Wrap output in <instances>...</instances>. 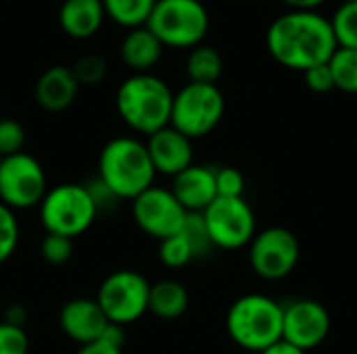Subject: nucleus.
<instances>
[{
	"label": "nucleus",
	"mask_w": 357,
	"mask_h": 354,
	"mask_svg": "<svg viewBox=\"0 0 357 354\" xmlns=\"http://www.w3.org/2000/svg\"><path fill=\"white\" fill-rule=\"evenodd\" d=\"M151 284L134 269H117L109 273L96 292V303L100 305L109 323L132 325L149 313Z\"/></svg>",
	"instance_id": "obj_8"
},
{
	"label": "nucleus",
	"mask_w": 357,
	"mask_h": 354,
	"mask_svg": "<svg viewBox=\"0 0 357 354\" xmlns=\"http://www.w3.org/2000/svg\"><path fill=\"white\" fill-rule=\"evenodd\" d=\"M59 325L69 340L86 346L102 338L109 319L96 298H71L59 313Z\"/></svg>",
	"instance_id": "obj_15"
},
{
	"label": "nucleus",
	"mask_w": 357,
	"mask_h": 354,
	"mask_svg": "<svg viewBox=\"0 0 357 354\" xmlns=\"http://www.w3.org/2000/svg\"><path fill=\"white\" fill-rule=\"evenodd\" d=\"M0 119H2V117H0Z\"/></svg>",
	"instance_id": "obj_43"
},
{
	"label": "nucleus",
	"mask_w": 357,
	"mask_h": 354,
	"mask_svg": "<svg viewBox=\"0 0 357 354\" xmlns=\"http://www.w3.org/2000/svg\"><path fill=\"white\" fill-rule=\"evenodd\" d=\"M343 2H357V0H343Z\"/></svg>",
	"instance_id": "obj_40"
},
{
	"label": "nucleus",
	"mask_w": 357,
	"mask_h": 354,
	"mask_svg": "<svg viewBox=\"0 0 357 354\" xmlns=\"http://www.w3.org/2000/svg\"><path fill=\"white\" fill-rule=\"evenodd\" d=\"M19 221L15 211L0 202V265L6 263L19 246Z\"/></svg>",
	"instance_id": "obj_28"
},
{
	"label": "nucleus",
	"mask_w": 357,
	"mask_h": 354,
	"mask_svg": "<svg viewBox=\"0 0 357 354\" xmlns=\"http://www.w3.org/2000/svg\"><path fill=\"white\" fill-rule=\"evenodd\" d=\"M146 27L169 48H195L209 31V10L201 0H157Z\"/></svg>",
	"instance_id": "obj_6"
},
{
	"label": "nucleus",
	"mask_w": 357,
	"mask_h": 354,
	"mask_svg": "<svg viewBox=\"0 0 357 354\" xmlns=\"http://www.w3.org/2000/svg\"><path fill=\"white\" fill-rule=\"evenodd\" d=\"M159 261L169 269H180L186 267L190 261H195V255L188 240L182 234H178L159 242Z\"/></svg>",
	"instance_id": "obj_26"
},
{
	"label": "nucleus",
	"mask_w": 357,
	"mask_h": 354,
	"mask_svg": "<svg viewBox=\"0 0 357 354\" xmlns=\"http://www.w3.org/2000/svg\"><path fill=\"white\" fill-rule=\"evenodd\" d=\"M77 92L79 83L71 67L65 65L48 67L36 81V102L40 104V108L48 113L67 111L77 98Z\"/></svg>",
	"instance_id": "obj_17"
},
{
	"label": "nucleus",
	"mask_w": 357,
	"mask_h": 354,
	"mask_svg": "<svg viewBox=\"0 0 357 354\" xmlns=\"http://www.w3.org/2000/svg\"><path fill=\"white\" fill-rule=\"evenodd\" d=\"M266 46L274 61L301 73L328 63L339 48L331 19L316 10H291L274 19L266 33Z\"/></svg>",
	"instance_id": "obj_1"
},
{
	"label": "nucleus",
	"mask_w": 357,
	"mask_h": 354,
	"mask_svg": "<svg viewBox=\"0 0 357 354\" xmlns=\"http://www.w3.org/2000/svg\"><path fill=\"white\" fill-rule=\"evenodd\" d=\"M215 186L218 198H243L245 194V177L236 167L215 169Z\"/></svg>",
	"instance_id": "obj_31"
},
{
	"label": "nucleus",
	"mask_w": 357,
	"mask_h": 354,
	"mask_svg": "<svg viewBox=\"0 0 357 354\" xmlns=\"http://www.w3.org/2000/svg\"><path fill=\"white\" fill-rule=\"evenodd\" d=\"M180 234L188 240V244L192 248V255H195V261L209 257L213 252V248H215V244H213V240L209 236L203 213H188L186 223H184Z\"/></svg>",
	"instance_id": "obj_24"
},
{
	"label": "nucleus",
	"mask_w": 357,
	"mask_h": 354,
	"mask_svg": "<svg viewBox=\"0 0 357 354\" xmlns=\"http://www.w3.org/2000/svg\"><path fill=\"white\" fill-rule=\"evenodd\" d=\"M146 150L157 173L176 177L190 165H195L192 140L176 127L167 125L146 138Z\"/></svg>",
	"instance_id": "obj_14"
},
{
	"label": "nucleus",
	"mask_w": 357,
	"mask_h": 354,
	"mask_svg": "<svg viewBox=\"0 0 357 354\" xmlns=\"http://www.w3.org/2000/svg\"><path fill=\"white\" fill-rule=\"evenodd\" d=\"M284 307L266 294H245L232 303L226 315V332L230 340L249 351L264 353L282 340Z\"/></svg>",
	"instance_id": "obj_4"
},
{
	"label": "nucleus",
	"mask_w": 357,
	"mask_h": 354,
	"mask_svg": "<svg viewBox=\"0 0 357 354\" xmlns=\"http://www.w3.org/2000/svg\"><path fill=\"white\" fill-rule=\"evenodd\" d=\"M337 44L357 50V2H343L331 19Z\"/></svg>",
	"instance_id": "obj_25"
},
{
	"label": "nucleus",
	"mask_w": 357,
	"mask_h": 354,
	"mask_svg": "<svg viewBox=\"0 0 357 354\" xmlns=\"http://www.w3.org/2000/svg\"><path fill=\"white\" fill-rule=\"evenodd\" d=\"M172 106L174 92L153 73L130 75L115 94V108L123 123L146 138L172 123Z\"/></svg>",
	"instance_id": "obj_3"
},
{
	"label": "nucleus",
	"mask_w": 357,
	"mask_h": 354,
	"mask_svg": "<svg viewBox=\"0 0 357 354\" xmlns=\"http://www.w3.org/2000/svg\"><path fill=\"white\" fill-rule=\"evenodd\" d=\"M169 190L188 213H205L209 204L218 198L215 169L207 165H190L188 169L172 177Z\"/></svg>",
	"instance_id": "obj_16"
},
{
	"label": "nucleus",
	"mask_w": 357,
	"mask_h": 354,
	"mask_svg": "<svg viewBox=\"0 0 357 354\" xmlns=\"http://www.w3.org/2000/svg\"><path fill=\"white\" fill-rule=\"evenodd\" d=\"M25 317H27V311H25L21 305H13V307H8V309H6V313H4V321H6V323L21 325V328H23Z\"/></svg>",
	"instance_id": "obj_37"
},
{
	"label": "nucleus",
	"mask_w": 357,
	"mask_h": 354,
	"mask_svg": "<svg viewBox=\"0 0 357 354\" xmlns=\"http://www.w3.org/2000/svg\"><path fill=\"white\" fill-rule=\"evenodd\" d=\"M282 2H287L291 8H295V10H314V8H318L322 2H326V0H282Z\"/></svg>",
	"instance_id": "obj_39"
},
{
	"label": "nucleus",
	"mask_w": 357,
	"mask_h": 354,
	"mask_svg": "<svg viewBox=\"0 0 357 354\" xmlns=\"http://www.w3.org/2000/svg\"><path fill=\"white\" fill-rule=\"evenodd\" d=\"M215 248L236 250L255 238V213L245 198H215L203 213Z\"/></svg>",
	"instance_id": "obj_12"
},
{
	"label": "nucleus",
	"mask_w": 357,
	"mask_h": 354,
	"mask_svg": "<svg viewBox=\"0 0 357 354\" xmlns=\"http://www.w3.org/2000/svg\"><path fill=\"white\" fill-rule=\"evenodd\" d=\"M48 177L40 161L27 152L2 156L0 161V202L10 211L40 207L48 192Z\"/></svg>",
	"instance_id": "obj_9"
},
{
	"label": "nucleus",
	"mask_w": 357,
	"mask_h": 354,
	"mask_svg": "<svg viewBox=\"0 0 357 354\" xmlns=\"http://www.w3.org/2000/svg\"><path fill=\"white\" fill-rule=\"evenodd\" d=\"M86 188H88V192H90V196H92V200H94V204H96V209H98V213H102V211H109V209H113L117 202H119V198L98 179V177H94V179H90L88 184H86Z\"/></svg>",
	"instance_id": "obj_34"
},
{
	"label": "nucleus",
	"mask_w": 357,
	"mask_h": 354,
	"mask_svg": "<svg viewBox=\"0 0 357 354\" xmlns=\"http://www.w3.org/2000/svg\"><path fill=\"white\" fill-rule=\"evenodd\" d=\"M29 336L21 325L0 321V354H27Z\"/></svg>",
	"instance_id": "obj_32"
},
{
	"label": "nucleus",
	"mask_w": 357,
	"mask_h": 354,
	"mask_svg": "<svg viewBox=\"0 0 357 354\" xmlns=\"http://www.w3.org/2000/svg\"><path fill=\"white\" fill-rule=\"evenodd\" d=\"M226 113V98L213 83L188 81L174 94L172 127L182 131L186 138L197 140L211 134Z\"/></svg>",
	"instance_id": "obj_7"
},
{
	"label": "nucleus",
	"mask_w": 357,
	"mask_h": 354,
	"mask_svg": "<svg viewBox=\"0 0 357 354\" xmlns=\"http://www.w3.org/2000/svg\"><path fill=\"white\" fill-rule=\"evenodd\" d=\"M331 325V313L322 303L312 298H299L284 307L282 340L310 353L328 338Z\"/></svg>",
	"instance_id": "obj_13"
},
{
	"label": "nucleus",
	"mask_w": 357,
	"mask_h": 354,
	"mask_svg": "<svg viewBox=\"0 0 357 354\" xmlns=\"http://www.w3.org/2000/svg\"><path fill=\"white\" fill-rule=\"evenodd\" d=\"M71 71H73L79 86H96L107 77L109 67H107V61L100 54L88 52V54H82L73 63Z\"/></svg>",
	"instance_id": "obj_27"
},
{
	"label": "nucleus",
	"mask_w": 357,
	"mask_h": 354,
	"mask_svg": "<svg viewBox=\"0 0 357 354\" xmlns=\"http://www.w3.org/2000/svg\"><path fill=\"white\" fill-rule=\"evenodd\" d=\"M40 255L50 265H65L73 257V240L56 234H46L40 242Z\"/></svg>",
	"instance_id": "obj_29"
},
{
	"label": "nucleus",
	"mask_w": 357,
	"mask_h": 354,
	"mask_svg": "<svg viewBox=\"0 0 357 354\" xmlns=\"http://www.w3.org/2000/svg\"><path fill=\"white\" fill-rule=\"evenodd\" d=\"M132 217L146 236L161 242L182 232L188 211L169 188L151 186L132 200Z\"/></svg>",
	"instance_id": "obj_11"
},
{
	"label": "nucleus",
	"mask_w": 357,
	"mask_h": 354,
	"mask_svg": "<svg viewBox=\"0 0 357 354\" xmlns=\"http://www.w3.org/2000/svg\"><path fill=\"white\" fill-rule=\"evenodd\" d=\"M25 127L17 119H0V156L23 152Z\"/></svg>",
	"instance_id": "obj_30"
},
{
	"label": "nucleus",
	"mask_w": 357,
	"mask_h": 354,
	"mask_svg": "<svg viewBox=\"0 0 357 354\" xmlns=\"http://www.w3.org/2000/svg\"><path fill=\"white\" fill-rule=\"evenodd\" d=\"M163 44L161 40L146 27H134L128 29V33L121 40L119 46V54L126 67H130L136 73H149V69H153L161 54H163Z\"/></svg>",
	"instance_id": "obj_19"
},
{
	"label": "nucleus",
	"mask_w": 357,
	"mask_h": 354,
	"mask_svg": "<svg viewBox=\"0 0 357 354\" xmlns=\"http://www.w3.org/2000/svg\"><path fill=\"white\" fill-rule=\"evenodd\" d=\"M105 17L102 0H63L59 8L61 29L75 40H86L98 33Z\"/></svg>",
	"instance_id": "obj_18"
},
{
	"label": "nucleus",
	"mask_w": 357,
	"mask_h": 354,
	"mask_svg": "<svg viewBox=\"0 0 357 354\" xmlns=\"http://www.w3.org/2000/svg\"><path fill=\"white\" fill-rule=\"evenodd\" d=\"M96 177L119 198L134 200L144 190L155 186L157 171L146 150V142L121 136L109 140L98 154Z\"/></svg>",
	"instance_id": "obj_2"
},
{
	"label": "nucleus",
	"mask_w": 357,
	"mask_h": 354,
	"mask_svg": "<svg viewBox=\"0 0 357 354\" xmlns=\"http://www.w3.org/2000/svg\"><path fill=\"white\" fill-rule=\"evenodd\" d=\"M155 4L157 0H102L107 17L128 29L146 25Z\"/></svg>",
	"instance_id": "obj_22"
},
{
	"label": "nucleus",
	"mask_w": 357,
	"mask_h": 354,
	"mask_svg": "<svg viewBox=\"0 0 357 354\" xmlns=\"http://www.w3.org/2000/svg\"><path fill=\"white\" fill-rule=\"evenodd\" d=\"M301 257L297 236L280 225L266 227L255 234L249 244V265L255 275L268 282L289 277Z\"/></svg>",
	"instance_id": "obj_10"
},
{
	"label": "nucleus",
	"mask_w": 357,
	"mask_h": 354,
	"mask_svg": "<svg viewBox=\"0 0 357 354\" xmlns=\"http://www.w3.org/2000/svg\"><path fill=\"white\" fill-rule=\"evenodd\" d=\"M77 354H123V351L119 346H113L105 340H96L92 344H86V346H79Z\"/></svg>",
	"instance_id": "obj_35"
},
{
	"label": "nucleus",
	"mask_w": 357,
	"mask_h": 354,
	"mask_svg": "<svg viewBox=\"0 0 357 354\" xmlns=\"http://www.w3.org/2000/svg\"><path fill=\"white\" fill-rule=\"evenodd\" d=\"M100 340H105V342H109V344H113V346L123 348V342H126V328H123V325L109 323Z\"/></svg>",
	"instance_id": "obj_36"
},
{
	"label": "nucleus",
	"mask_w": 357,
	"mask_h": 354,
	"mask_svg": "<svg viewBox=\"0 0 357 354\" xmlns=\"http://www.w3.org/2000/svg\"><path fill=\"white\" fill-rule=\"evenodd\" d=\"M224 71V58L222 54L207 44H199L190 48L186 58V75L192 83H213L218 86V79Z\"/></svg>",
	"instance_id": "obj_21"
},
{
	"label": "nucleus",
	"mask_w": 357,
	"mask_h": 354,
	"mask_svg": "<svg viewBox=\"0 0 357 354\" xmlns=\"http://www.w3.org/2000/svg\"><path fill=\"white\" fill-rule=\"evenodd\" d=\"M188 290L178 280H161L157 284H151L149 313H153L157 319L174 321L182 317L188 309Z\"/></svg>",
	"instance_id": "obj_20"
},
{
	"label": "nucleus",
	"mask_w": 357,
	"mask_h": 354,
	"mask_svg": "<svg viewBox=\"0 0 357 354\" xmlns=\"http://www.w3.org/2000/svg\"><path fill=\"white\" fill-rule=\"evenodd\" d=\"M328 67L335 77V88L347 94H357V50L356 48H337L328 61Z\"/></svg>",
	"instance_id": "obj_23"
},
{
	"label": "nucleus",
	"mask_w": 357,
	"mask_h": 354,
	"mask_svg": "<svg viewBox=\"0 0 357 354\" xmlns=\"http://www.w3.org/2000/svg\"><path fill=\"white\" fill-rule=\"evenodd\" d=\"M303 77H305V86L316 94H328V92L337 90L335 88V77H333V71H331L328 63L307 69L303 73Z\"/></svg>",
	"instance_id": "obj_33"
},
{
	"label": "nucleus",
	"mask_w": 357,
	"mask_h": 354,
	"mask_svg": "<svg viewBox=\"0 0 357 354\" xmlns=\"http://www.w3.org/2000/svg\"><path fill=\"white\" fill-rule=\"evenodd\" d=\"M0 161H2V156H0Z\"/></svg>",
	"instance_id": "obj_41"
},
{
	"label": "nucleus",
	"mask_w": 357,
	"mask_h": 354,
	"mask_svg": "<svg viewBox=\"0 0 357 354\" xmlns=\"http://www.w3.org/2000/svg\"><path fill=\"white\" fill-rule=\"evenodd\" d=\"M245 2H247V0H245Z\"/></svg>",
	"instance_id": "obj_42"
},
{
	"label": "nucleus",
	"mask_w": 357,
	"mask_h": 354,
	"mask_svg": "<svg viewBox=\"0 0 357 354\" xmlns=\"http://www.w3.org/2000/svg\"><path fill=\"white\" fill-rule=\"evenodd\" d=\"M40 223L46 234L75 240L86 234L100 215L86 184H59L50 188L38 207Z\"/></svg>",
	"instance_id": "obj_5"
},
{
	"label": "nucleus",
	"mask_w": 357,
	"mask_h": 354,
	"mask_svg": "<svg viewBox=\"0 0 357 354\" xmlns=\"http://www.w3.org/2000/svg\"><path fill=\"white\" fill-rule=\"evenodd\" d=\"M259 354H307L305 351H301V348H297V346H293V344H289L287 340H280V342H276V344H272L270 348H266L264 353Z\"/></svg>",
	"instance_id": "obj_38"
}]
</instances>
